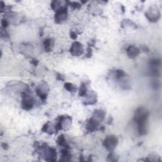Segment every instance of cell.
<instances>
[{
  "label": "cell",
  "mask_w": 162,
  "mask_h": 162,
  "mask_svg": "<svg viewBox=\"0 0 162 162\" xmlns=\"http://www.w3.org/2000/svg\"><path fill=\"white\" fill-rule=\"evenodd\" d=\"M149 112L145 108H139L135 113L134 120L138 124V131L141 135H145L148 132V120Z\"/></svg>",
  "instance_id": "6da1fadb"
},
{
  "label": "cell",
  "mask_w": 162,
  "mask_h": 162,
  "mask_svg": "<svg viewBox=\"0 0 162 162\" xmlns=\"http://www.w3.org/2000/svg\"><path fill=\"white\" fill-rule=\"evenodd\" d=\"M118 139L114 136H109L106 138L103 141V146L105 148L110 151H112L117 146Z\"/></svg>",
  "instance_id": "7a4b0ae2"
},
{
  "label": "cell",
  "mask_w": 162,
  "mask_h": 162,
  "mask_svg": "<svg viewBox=\"0 0 162 162\" xmlns=\"http://www.w3.org/2000/svg\"><path fill=\"white\" fill-rule=\"evenodd\" d=\"M67 9L66 7H62L56 11L55 16V22L58 24H62L67 19Z\"/></svg>",
  "instance_id": "3957f363"
},
{
  "label": "cell",
  "mask_w": 162,
  "mask_h": 162,
  "mask_svg": "<svg viewBox=\"0 0 162 162\" xmlns=\"http://www.w3.org/2000/svg\"><path fill=\"white\" fill-rule=\"evenodd\" d=\"M34 105V99L28 94H24L22 98V107L25 110H31Z\"/></svg>",
  "instance_id": "277c9868"
},
{
  "label": "cell",
  "mask_w": 162,
  "mask_h": 162,
  "mask_svg": "<svg viewBox=\"0 0 162 162\" xmlns=\"http://www.w3.org/2000/svg\"><path fill=\"white\" fill-rule=\"evenodd\" d=\"M70 53L75 56H78L83 54L84 47L81 43L79 42H74L70 48Z\"/></svg>",
  "instance_id": "5b68a950"
},
{
  "label": "cell",
  "mask_w": 162,
  "mask_h": 162,
  "mask_svg": "<svg viewBox=\"0 0 162 162\" xmlns=\"http://www.w3.org/2000/svg\"><path fill=\"white\" fill-rule=\"evenodd\" d=\"M49 91V87L46 83L42 82L40 85H39L36 89V93L37 95L42 99H45Z\"/></svg>",
  "instance_id": "8992f818"
},
{
  "label": "cell",
  "mask_w": 162,
  "mask_h": 162,
  "mask_svg": "<svg viewBox=\"0 0 162 162\" xmlns=\"http://www.w3.org/2000/svg\"><path fill=\"white\" fill-rule=\"evenodd\" d=\"M160 14L158 8H151V10H150L146 13V17L150 21L154 22L158 20V19L160 18Z\"/></svg>",
  "instance_id": "52a82bcc"
},
{
  "label": "cell",
  "mask_w": 162,
  "mask_h": 162,
  "mask_svg": "<svg viewBox=\"0 0 162 162\" xmlns=\"http://www.w3.org/2000/svg\"><path fill=\"white\" fill-rule=\"evenodd\" d=\"M45 151V155L46 157V160L48 161H55L56 159V151L55 149L52 148H49L48 149L44 150Z\"/></svg>",
  "instance_id": "ba28073f"
},
{
  "label": "cell",
  "mask_w": 162,
  "mask_h": 162,
  "mask_svg": "<svg viewBox=\"0 0 162 162\" xmlns=\"http://www.w3.org/2000/svg\"><path fill=\"white\" fill-rule=\"evenodd\" d=\"M127 55L130 58H134L139 55L140 53L139 50L134 46H130L127 51Z\"/></svg>",
  "instance_id": "9c48e42d"
},
{
  "label": "cell",
  "mask_w": 162,
  "mask_h": 162,
  "mask_svg": "<svg viewBox=\"0 0 162 162\" xmlns=\"http://www.w3.org/2000/svg\"><path fill=\"white\" fill-rule=\"evenodd\" d=\"M99 125V122L92 118V119H90L89 122L87 123V129L90 132H93L96 130Z\"/></svg>",
  "instance_id": "30bf717a"
},
{
  "label": "cell",
  "mask_w": 162,
  "mask_h": 162,
  "mask_svg": "<svg viewBox=\"0 0 162 162\" xmlns=\"http://www.w3.org/2000/svg\"><path fill=\"white\" fill-rule=\"evenodd\" d=\"M105 112L104 111L101 110H98L94 112V113L93 114V119H94V120L100 122L103 120V119H105Z\"/></svg>",
  "instance_id": "8fae6325"
},
{
  "label": "cell",
  "mask_w": 162,
  "mask_h": 162,
  "mask_svg": "<svg viewBox=\"0 0 162 162\" xmlns=\"http://www.w3.org/2000/svg\"><path fill=\"white\" fill-rule=\"evenodd\" d=\"M86 101L85 105H93V104H94L95 103L97 102L96 94L94 92L91 93L89 95V97H88L87 101Z\"/></svg>",
  "instance_id": "7c38bea8"
},
{
  "label": "cell",
  "mask_w": 162,
  "mask_h": 162,
  "mask_svg": "<svg viewBox=\"0 0 162 162\" xmlns=\"http://www.w3.org/2000/svg\"><path fill=\"white\" fill-rule=\"evenodd\" d=\"M54 42L52 39H47L44 42V46H45V49L47 51H51L53 47Z\"/></svg>",
  "instance_id": "4fadbf2b"
},
{
  "label": "cell",
  "mask_w": 162,
  "mask_h": 162,
  "mask_svg": "<svg viewBox=\"0 0 162 162\" xmlns=\"http://www.w3.org/2000/svg\"><path fill=\"white\" fill-rule=\"evenodd\" d=\"M57 143L60 146L65 147V148H68V145L67 144L66 139H65L63 135H61V136H59V138L57 139Z\"/></svg>",
  "instance_id": "5bb4252c"
},
{
  "label": "cell",
  "mask_w": 162,
  "mask_h": 162,
  "mask_svg": "<svg viewBox=\"0 0 162 162\" xmlns=\"http://www.w3.org/2000/svg\"><path fill=\"white\" fill-rule=\"evenodd\" d=\"M62 161H70L72 158V155L67 150H63L62 152Z\"/></svg>",
  "instance_id": "9a60e30c"
},
{
  "label": "cell",
  "mask_w": 162,
  "mask_h": 162,
  "mask_svg": "<svg viewBox=\"0 0 162 162\" xmlns=\"http://www.w3.org/2000/svg\"><path fill=\"white\" fill-rule=\"evenodd\" d=\"M64 86H65V89H66L67 91H68L69 92H75V91L77 90L76 87L73 85L72 84H71V83L67 82L66 84H65Z\"/></svg>",
  "instance_id": "2e32d148"
},
{
  "label": "cell",
  "mask_w": 162,
  "mask_h": 162,
  "mask_svg": "<svg viewBox=\"0 0 162 162\" xmlns=\"http://www.w3.org/2000/svg\"><path fill=\"white\" fill-rule=\"evenodd\" d=\"M86 92H87V87L85 84V83H82L81 85V89H80V92H79V95L81 96H85L86 95Z\"/></svg>",
  "instance_id": "e0dca14e"
},
{
  "label": "cell",
  "mask_w": 162,
  "mask_h": 162,
  "mask_svg": "<svg viewBox=\"0 0 162 162\" xmlns=\"http://www.w3.org/2000/svg\"><path fill=\"white\" fill-rule=\"evenodd\" d=\"M2 26L3 27H7V26H8V22H7V20H2Z\"/></svg>",
  "instance_id": "ac0fdd59"
},
{
  "label": "cell",
  "mask_w": 162,
  "mask_h": 162,
  "mask_svg": "<svg viewBox=\"0 0 162 162\" xmlns=\"http://www.w3.org/2000/svg\"><path fill=\"white\" fill-rule=\"evenodd\" d=\"M70 37L72 38V39H76V38H77V34L76 33H74V32H71L70 33Z\"/></svg>",
  "instance_id": "d6986e66"
}]
</instances>
